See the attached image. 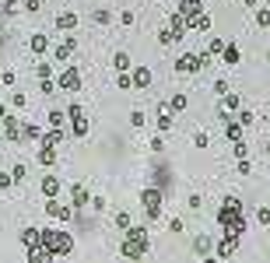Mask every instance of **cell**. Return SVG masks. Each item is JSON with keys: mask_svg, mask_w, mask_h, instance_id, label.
Returning <instances> with one entry per match:
<instances>
[{"mask_svg": "<svg viewBox=\"0 0 270 263\" xmlns=\"http://www.w3.org/2000/svg\"><path fill=\"white\" fill-rule=\"evenodd\" d=\"M218 221L228 239H242L246 232V214H242V200L239 197H225L221 207H218Z\"/></svg>", "mask_w": 270, "mask_h": 263, "instance_id": "obj_1", "label": "cell"}, {"mask_svg": "<svg viewBox=\"0 0 270 263\" xmlns=\"http://www.w3.org/2000/svg\"><path fill=\"white\" fill-rule=\"evenodd\" d=\"M39 246H43L53 260L56 256H70L74 253V235L63 232V228H43V232H39Z\"/></svg>", "mask_w": 270, "mask_h": 263, "instance_id": "obj_2", "label": "cell"}, {"mask_svg": "<svg viewBox=\"0 0 270 263\" xmlns=\"http://www.w3.org/2000/svg\"><path fill=\"white\" fill-rule=\"evenodd\" d=\"M147 228H140V224H130L127 228V235H123V256L127 260H137V256H144L147 253Z\"/></svg>", "mask_w": 270, "mask_h": 263, "instance_id": "obj_3", "label": "cell"}, {"mask_svg": "<svg viewBox=\"0 0 270 263\" xmlns=\"http://www.w3.org/2000/svg\"><path fill=\"white\" fill-rule=\"evenodd\" d=\"M140 204H144V214H147L151 221H158V218H162V190L147 186V190L140 193Z\"/></svg>", "mask_w": 270, "mask_h": 263, "instance_id": "obj_4", "label": "cell"}, {"mask_svg": "<svg viewBox=\"0 0 270 263\" xmlns=\"http://www.w3.org/2000/svg\"><path fill=\"white\" fill-rule=\"evenodd\" d=\"M67 116H70V127H74V137H85V133H88L91 123H88V116H85V109H81V105H70V109H67Z\"/></svg>", "mask_w": 270, "mask_h": 263, "instance_id": "obj_5", "label": "cell"}, {"mask_svg": "<svg viewBox=\"0 0 270 263\" xmlns=\"http://www.w3.org/2000/svg\"><path fill=\"white\" fill-rule=\"evenodd\" d=\"M204 63H207V56H197V53H182V56L176 60V70H179V74H197Z\"/></svg>", "mask_w": 270, "mask_h": 263, "instance_id": "obj_6", "label": "cell"}, {"mask_svg": "<svg viewBox=\"0 0 270 263\" xmlns=\"http://www.w3.org/2000/svg\"><path fill=\"white\" fill-rule=\"evenodd\" d=\"M56 88H63V91H77V88H81V74H77V67H67V70L60 74Z\"/></svg>", "mask_w": 270, "mask_h": 263, "instance_id": "obj_7", "label": "cell"}, {"mask_svg": "<svg viewBox=\"0 0 270 263\" xmlns=\"http://www.w3.org/2000/svg\"><path fill=\"white\" fill-rule=\"evenodd\" d=\"M88 204H91V193L85 190L81 182H74V186H70V207L81 211V207H88Z\"/></svg>", "mask_w": 270, "mask_h": 263, "instance_id": "obj_8", "label": "cell"}, {"mask_svg": "<svg viewBox=\"0 0 270 263\" xmlns=\"http://www.w3.org/2000/svg\"><path fill=\"white\" fill-rule=\"evenodd\" d=\"M46 214H53V218H60V221H70V218H74V207H67V204H60V200H46Z\"/></svg>", "mask_w": 270, "mask_h": 263, "instance_id": "obj_9", "label": "cell"}, {"mask_svg": "<svg viewBox=\"0 0 270 263\" xmlns=\"http://www.w3.org/2000/svg\"><path fill=\"white\" fill-rule=\"evenodd\" d=\"M235 249H239V239H221L218 246H214V253H218V260H231V256H235Z\"/></svg>", "mask_w": 270, "mask_h": 263, "instance_id": "obj_10", "label": "cell"}, {"mask_svg": "<svg viewBox=\"0 0 270 263\" xmlns=\"http://www.w3.org/2000/svg\"><path fill=\"white\" fill-rule=\"evenodd\" d=\"M221 60H225L228 67H235V63L242 60V53H239V46H235V43H225V49H221Z\"/></svg>", "mask_w": 270, "mask_h": 263, "instance_id": "obj_11", "label": "cell"}, {"mask_svg": "<svg viewBox=\"0 0 270 263\" xmlns=\"http://www.w3.org/2000/svg\"><path fill=\"white\" fill-rule=\"evenodd\" d=\"M4 130H7V140H11V144L21 140V123H18L14 116H4Z\"/></svg>", "mask_w": 270, "mask_h": 263, "instance_id": "obj_12", "label": "cell"}, {"mask_svg": "<svg viewBox=\"0 0 270 263\" xmlns=\"http://www.w3.org/2000/svg\"><path fill=\"white\" fill-rule=\"evenodd\" d=\"M225 133H228V140H231V144H242V127L231 120V116L225 120Z\"/></svg>", "mask_w": 270, "mask_h": 263, "instance_id": "obj_13", "label": "cell"}, {"mask_svg": "<svg viewBox=\"0 0 270 263\" xmlns=\"http://www.w3.org/2000/svg\"><path fill=\"white\" fill-rule=\"evenodd\" d=\"M56 28H60V32H74V28H77V14H70V11L56 14Z\"/></svg>", "mask_w": 270, "mask_h": 263, "instance_id": "obj_14", "label": "cell"}, {"mask_svg": "<svg viewBox=\"0 0 270 263\" xmlns=\"http://www.w3.org/2000/svg\"><path fill=\"white\" fill-rule=\"evenodd\" d=\"M130 81H134V88H147V85H151V70H147V67H137V70L130 74Z\"/></svg>", "mask_w": 270, "mask_h": 263, "instance_id": "obj_15", "label": "cell"}, {"mask_svg": "<svg viewBox=\"0 0 270 263\" xmlns=\"http://www.w3.org/2000/svg\"><path fill=\"white\" fill-rule=\"evenodd\" d=\"M242 109V98L235 95V91H228L225 98H221V112H239Z\"/></svg>", "mask_w": 270, "mask_h": 263, "instance_id": "obj_16", "label": "cell"}, {"mask_svg": "<svg viewBox=\"0 0 270 263\" xmlns=\"http://www.w3.org/2000/svg\"><path fill=\"white\" fill-rule=\"evenodd\" d=\"M63 137H67V130H49V133H43V147H56V144H63Z\"/></svg>", "mask_w": 270, "mask_h": 263, "instance_id": "obj_17", "label": "cell"}, {"mask_svg": "<svg viewBox=\"0 0 270 263\" xmlns=\"http://www.w3.org/2000/svg\"><path fill=\"white\" fill-rule=\"evenodd\" d=\"M43 193H46L49 200H56V193H60V179H56V175H46V179H43Z\"/></svg>", "mask_w": 270, "mask_h": 263, "instance_id": "obj_18", "label": "cell"}, {"mask_svg": "<svg viewBox=\"0 0 270 263\" xmlns=\"http://www.w3.org/2000/svg\"><path fill=\"white\" fill-rule=\"evenodd\" d=\"M28 263H53V256L43 246H35V249H28Z\"/></svg>", "mask_w": 270, "mask_h": 263, "instance_id": "obj_19", "label": "cell"}, {"mask_svg": "<svg viewBox=\"0 0 270 263\" xmlns=\"http://www.w3.org/2000/svg\"><path fill=\"white\" fill-rule=\"evenodd\" d=\"M21 140H43V130L35 123H21Z\"/></svg>", "mask_w": 270, "mask_h": 263, "instance_id": "obj_20", "label": "cell"}, {"mask_svg": "<svg viewBox=\"0 0 270 263\" xmlns=\"http://www.w3.org/2000/svg\"><path fill=\"white\" fill-rule=\"evenodd\" d=\"M74 46H77V43H74V35H67V39L56 46V60H67V56L74 53Z\"/></svg>", "mask_w": 270, "mask_h": 263, "instance_id": "obj_21", "label": "cell"}, {"mask_svg": "<svg viewBox=\"0 0 270 263\" xmlns=\"http://www.w3.org/2000/svg\"><path fill=\"white\" fill-rule=\"evenodd\" d=\"M193 249H197V256H211V249H214V242H211L207 235H197V242H193Z\"/></svg>", "mask_w": 270, "mask_h": 263, "instance_id": "obj_22", "label": "cell"}, {"mask_svg": "<svg viewBox=\"0 0 270 263\" xmlns=\"http://www.w3.org/2000/svg\"><path fill=\"white\" fill-rule=\"evenodd\" d=\"M235 116H239V120H235V123H239V127H242V130H246V127H253V123H256V112H253V109H239V112H235Z\"/></svg>", "mask_w": 270, "mask_h": 263, "instance_id": "obj_23", "label": "cell"}, {"mask_svg": "<svg viewBox=\"0 0 270 263\" xmlns=\"http://www.w3.org/2000/svg\"><path fill=\"white\" fill-rule=\"evenodd\" d=\"M158 130H162V133L172 130V112H169V105H162V112H158Z\"/></svg>", "mask_w": 270, "mask_h": 263, "instance_id": "obj_24", "label": "cell"}, {"mask_svg": "<svg viewBox=\"0 0 270 263\" xmlns=\"http://www.w3.org/2000/svg\"><path fill=\"white\" fill-rule=\"evenodd\" d=\"M39 162L43 165H56V147H39Z\"/></svg>", "mask_w": 270, "mask_h": 263, "instance_id": "obj_25", "label": "cell"}, {"mask_svg": "<svg viewBox=\"0 0 270 263\" xmlns=\"http://www.w3.org/2000/svg\"><path fill=\"white\" fill-rule=\"evenodd\" d=\"M21 242H25L28 249H35V246H39V228H25V232H21Z\"/></svg>", "mask_w": 270, "mask_h": 263, "instance_id": "obj_26", "label": "cell"}, {"mask_svg": "<svg viewBox=\"0 0 270 263\" xmlns=\"http://www.w3.org/2000/svg\"><path fill=\"white\" fill-rule=\"evenodd\" d=\"M112 67L120 70V74H127V70H130V56H127V53H116V56H112Z\"/></svg>", "mask_w": 270, "mask_h": 263, "instance_id": "obj_27", "label": "cell"}, {"mask_svg": "<svg viewBox=\"0 0 270 263\" xmlns=\"http://www.w3.org/2000/svg\"><path fill=\"white\" fill-rule=\"evenodd\" d=\"M63 123H67V112L53 109V112H49V127H53V130H63Z\"/></svg>", "mask_w": 270, "mask_h": 263, "instance_id": "obj_28", "label": "cell"}, {"mask_svg": "<svg viewBox=\"0 0 270 263\" xmlns=\"http://www.w3.org/2000/svg\"><path fill=\"white\" fill-rule=\"evenodd\" d=\"M46 46H49V39H46L43 32H35V35H32V49H35V53H46Z\"/></svg>", "mask_w": 270, "mask_h": 263, "instance_id": "obj_29", "label": "cell"}, {"mask_svg": "<svg viewBox=\"0 0 270 263\" xmlns=\"http://www.w3.org/2000/svg\"><path fill=\"white\" fill-rule=\"evenodd\" d=\"M193 32H211V14L204 11L200 18H197V25H193Z\"/></svg>", "mask_w": 270, "mask_h": 263, "instance_id": "obj_30", "label": "cell"}, {"mask_svg": "<svg viewBox=\"0 0 270 263\" xmlns=\"http://www.w3.org/2000/svg\"><path fill=\"white\" fill-rule=\"evenodd\" d=\"M186 109V95H172V102H169V112H182Z\"/></svg>", "mask_w": 270, "mask_h": 263, "instance_id": "obj_31", "label": "cell"}, {"mask_svg": "<svg viewBox=\"0 0 270 263\" xmlns=\"http://www.w3.org/2000/svg\"><path fill=\"white\" fill-rule=\"evenodd\" d=\"M130 224H134V221H130V214H127V211H120V214H116V228H123V232H127Z\"/></svg>", "mask_w": 270, "mask_h": 263, "instance_id": "obj_32", "label": "cell"}, {"mask_svg": "<svg viewBox=\"0 0 270 263\" xmlns=\"http://www.w3.org/2000/svg\"><path fill=\"white\" fill-rule=\"evenodd\" d=\"M256 25H260V28L270 25V7H260V11H256Z\"/></svg>", "mask_w": 270, "mask_h": 263, "instance_id": "obj_33", "label": "cell"}, {"mask_svg": "<svg viewBox=\"0 0 270 263\" xmlns=\"http://www.w3.org/2000/svg\"><path fill=\"white\" fill-rule=\"evenodd\" d=\"M193 144H197V147H207V144H211V137H207L204 130H197V133H193Z\"/></svg>", "mask_w": 270, "mask_h": 263, "instance_id": "obj_34", "label": "cell"}, {"mask_svg": "<svg viewBox=\"0 0 270 263\" xmlns=\"http://www.w3.org/2000/svg\"><path fill=\"white\" fill-rule=\"evenodd\" d=\"M256 221L267 228V224H270V207H260V211H256Z\"/></svg>", "mask_w": 270, "mask_h": 263, "instance_id": "obj_35", "label": "cell"}, {"mask_svg": "<svg viewBox=\"0 0 270 263\" xmlns=\"http://www.w3.org/2000/svg\"><path fill=\"white\" fill-rule=\"evenodd\" d=\"M11 105H14V109H25V105H28V98H25L21 91H14V95H11Z\"/></svg>", "mask_w": 270, "mask_h": 263, "instance_id": "obj_36", "label": "cell"}, {"mask_svg": "<svg viewBox=\"0 0 270 263\" xmlns=\"http://www.w3.org/2000/svg\"><path fill=\"white\" fill-rule=\"evenodd\" d=\"M130 123H134V127H144V123H147V120H144V112H140V109H134V112H130Z\"/></svg>", "mask_w": 270, "mask_h": 263, "instance_id": "obj_37", "label": "cell"}, {"mask_svg": "<svg viewBox=\"0 0 270 263\" xmlns=\"http://www.w3.org/2000/svg\"><path fill=\"white\" fill-rule=\"evenodd\" d=\"M95 21H98V25H109V21H112V14L102 7V11H95Z\"/></svg>", "mask_w": 270, "mask_h": 263, "instance_id": "obj_38", "label": "cell"}, {"mask_svg": "<svg viewBox=\"0 0 270 263\" xmlns=\"http://www.w3.org/2000/svg\"><path fill=\"white\" fill-rule=\"evenodd\" d=\"M25 175H28V172H25V165H14V169H11V179H14V182H21Z\"/></svg>", "mask_w": 270, "mask_h": 263, "instance_id": "obj_39", "label": "cell"}, {"mask_svg": "<svg viewBox=\"0 0 270 263\" xmlns=\"http://www.w3.org/2000/svg\"><path fill=\"white\" fill-rule=\"evenodd\" d=\"M49 74H53V67H49V63H39V78L49 81Z\"/></svg>", "mask_w": 270, "mask_h": 263, "instance_id": "obj_40", "label": "cell"}, {"mask_svg": "<svg viewBox=\"0 0 270 263\" xmlns=\"http://www.w3.org/2000/svg\"><path fill=\"white\" fill-rule=\"evenodd\" d=\"M214 91H218V95H221V98H225V95H228V91H231V88H228V81H214Z\"/></svg>", "mask_w": 270, "mask_h": 263, "instance_id": "obj_41", "label": "cell"}, {"mask_svg": "<svg viewBox=\"0 0 270 263\" xmlns=\"http://www.w3.org/2000/svg\"><path fill=\"white\" fill-rule=\"evenodd\" d=\"M235 172H239V175H249V172H253V165H249V158H242V162H239V169H235Z\"/></svg>", "mask_w": 270, "mask_h": 263, "instance_id": "obj_42", "label": "cell"}, {"mask_svg": "<svg viewBox=\"0 0 270 263\" xmlns=\"http://www.w3.org/2000/svg\"><path fill=\"white\" fill-rule=\"evenodd\" d=\"M11 182H14V179H11V172H0V190H7Z\"/></svg>", "mask_w": 270, "mask_h": 263, "instance_id": "obj_43", "label": "cell"}, {"mask_svg": "<svg viewBox=\"0 0 270 263\" xmlns=\"http://www.w3.org/2000/svg\"><path fill=\"white\" fill-rule=\"evenodd\" d=\"M221 49H225V43H221V39H211V46H207V53H221Z\"/></svg>", "mask_w": 270, "mask_h": 263, "instance_id": "obj_44", "label": "cell"}, {"mask_svg": "<svg viewBox=\"0 0 270 263\" xmlns=\"http://www.w3.org/2000/svg\"><path fill=\"white\" fill-rule=\"evenodd\" d=\"M0 81H4V85L11 88V85H14V70H4V74H0Z\"/></svg>", "mask_w": 270, "mask_h": 263, "instance_id": "obj_45", "label": "cell"}, {"mask_svg": "<svg viewBox=\"0 0 270 263\" xmlns=\"http://www.w3.org/2000/svg\"><path fill=\"white\" fill-rule=\"evenodd\" d=\"M189 207H193V211H200V207H204V197L193 193V197H189Z\"/></svg>", "mask_w": 270, "mask_h": 263, "instance_id": "obj_46", "label": "cell"}, {"mask_svg": "<svg viewBox=\"0 0 270 263\" xmlns=\"http://www.w3.org/2000/svg\"><path fill=\"white\" fill-rule=\"evenodd\" d=\"M182 228H186V224H182L179 218H172V221H169V232H182Z\"/></svg>", "mask_w": 270, "mask_h": 263, "instance_id": "obj_47", "label": "cell"}, {"mask_svg": "<svg viewBox=\"0 0 270 263\" xmlns=\"http://www.w3.org/2000/svg\"><path fill=\"white\" fill-rule=\"evenodd\" d=\"M158 43H162V46H172V43H176V39H172V35H169V28H165V32L158 35Z\"/></svg>", "mask_w": 270, "mask_h": 263, "instance_id": "obj_48", "label": "cell"}, {"mask_svg": "<svg viewBox=\"0 0 270 263\" xmlns=\"http://www.w3.org/2000/svg\"><path fill=\"white\" fill-rule=\"evenodd\" d=\"M246 155H249V147H246V144H235V158H239V162H242V158H246Z\"/></svg>", "mask_w": 270, "mask_h": 263, "instance_id": "obj_49", "label": "cell"}, {"mask_svg": "<svg viewBox=\"0 0 270 263\" xmlns=\"http://www.w3.org/2000/svg\"><path fill=\"white\" fill-rule=\"evenodd\" d=\"M39 88H43V95H53V91H56V85H53V81H43Z\"/></svg>", "mask_w": 270, "mask_h": 263, "instance_id": "obj_50", "label": "cell"}, {"mask_svg": "<svg viewBox=\"0 0 270 263\" xmlns=\"http://www.w3.org/2000/svg\"><path fill=\"white\" fill-rule=\"evenodd\" d=\"M204 263H221V260L218 256H204Z\"/></svg>", "mask_w": 270, "mask_h": 263, "instance_id": "obj_51", "label": "cell"}, {"mask_svg": "<svg viewBox=\"0 0 270 263\" xmlns=\"http://www.w3.org/2000/svg\"><path fill=\"white\" fill-rule=\"evenodd\" d=\"M242 4H249V7H253V4H256V0H242Z\"/></svg>", "mask_w": 270, "mask_h": 263, "instance_id": "obj_52", "label": "cell"}, {"mask_svg": "<svg viewBox=\"0 0 270 263\" xmlns=\"http://www.w3.org/2000/svg\"><path fill=\"white\" fill-rule=\"evenodd\" d=\"M267 158H270V140H267Z\"/></svg>", "mask_w": 270, "mask_h": 263, "instance_id": "obj_53", "label": "cell"}, {"mask_svg": "<svg viewBox=\"0 0 270 263\" xmlns=\"http://www.w3.org/2000/svg\"><path fill=\"white\" fill-rule=\"evenodd\" d=\"M267 130H270V120H267Z\"/></svg>", "mask_w": 270, "mask_h": 263, "instance_id": "obj_54", "label": "cell"}, {"mask_svg": "<svg viewBox=\"0 0 270 263\" xmlns=\"http://www.w3.org/2000/svg\"><path fill=\"white\" fill-rule=\"evenodd\" d=\"M267 60H270V53H267Z\"/></svg>", "mask_w": 270, "mask_h": 263, "instance_id": "obj_55", "label": "cell"}, {"mask_svg": "<svg viewBox=\"0 0 270 263\" xmlns=\"http://www.w3.org/2000/svg\"><path fill=\"white\" fill-rule=\"evenodd\" d=\"M39 4H43V0H39Z\"/></svg>", "mask_w": 270, "mask_h": 263, "instance_id": "obj_56", "label": "cell"}]
</instances>
